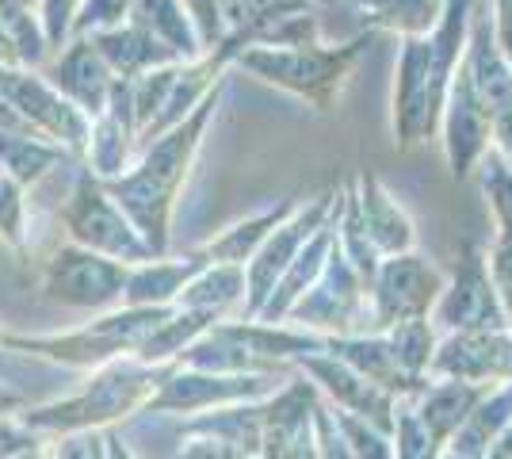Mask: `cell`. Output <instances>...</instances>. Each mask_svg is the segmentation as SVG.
Returning <instances> with one entry per match:
<instances>
[{
  "instance_id": "6da1fadb",
  "label": "cell",
  "mask_w": 512,
  "mask_h": 459,
  "mask_svg": "<svg viewBox=\"0 0 512 459\" xmlns=\"http://www.w3.org/2000/svg\"><path fill=\"white\" fill-rule=\"evenodd\" d=\"M226 88H230V77H222L188 119H180L172 131L153 138L150 146H142V157L130 165L127 173L104 180L107 196L123 207V215L146 238L153 257H169L172 215L180 207V192H184V184L192 176L203 134L211 127L214 111L222 108Z\"/></svg>"
},
{
  "instance_id": "7a4b0ae2",
  "label": "cell",
  "mask_w": 512,
  "mask_h": 459,
  "mask_svg": "<svg viewBox=\"0 0 512 459\" xmlns=\"http://www.w3.org/2000/svg\"><path fill=\"white\" fill-rule=\"evenodd\" d=\"M169 368H146L134 356L111 360L104 368L88 372V379L73 394L43 402V406H27L20 421L39 437H77V433L115 429L119 421L146 410V402L161 387Z\"/></svg>"
},
{
  "instance_id": "3957f363",
  "label": "cell",
  "mask_w": 512,
  "mask_h": 459,
  "mask_svg": "<svg viewBox=\"0 0 512 459\" xmlns=\"http://www.w3.org/2000/svg\"><path fill=\"white\" fill-rule=\"evenodd\" d=\"M180 306H115L96 314L88 326L65 329V333H8L0 349L27 352V356H43L50 364L77 368V372H96L111 360H127L142 349V341L157 326H165Z\"/></svg>"
},
{
  "instance_id": "277c9868",
  "label": "cell",
  "mask_w": 512,
  "mask_h": 459,
  "mask_svg": "<svg viewBox=\"0 0 512 459\" xmlns=\"http://www.w3.org/2000/svg\"><path fill=\"white\" fill-rule=\"evenodd\" d=\"M371 43V31L348 43H302V46H249L237 54V69H249L264 85H276L291 96L306 100L314 111H333L348 73L360 66L363 50Z\"/></svg>"
},
{
  "instance_id": "5b68a950",
  "label": "cell",
  "mask_w": 512,
  "mask_h": 459,
  "mask_svg": "<svg viewBox=\"0 0 512 459\" xmlns=\"http://www.w3.org/2000/svg\"><path fill=\"white\" fill-rule=\"evenodd\" d=\"M58 222L65 226V234L73 245H85L92 253H104L123 264H146L153 261V249L146 238L134 230V222L123 215V207L107 196L104 180L92 176L81 165L77 184L65 199V207L58 211Z\"/></svg>"
},
{
  "instance_id": "8992f818",
  "label": "cell",
  "mask_w": 512,
  "mask_h": 459,
  "mask_svg": "<svg viewBox=\"0 0 512 459\" xmlns=\"http://www.w3.org/2000/svg\"><path fill=\"white\" fill-rule=\"evenodd\" d=\"M0 96L16 111L23 131L62 146L73 161H85L92 119L77 104H69L58 88L43 77V69L0 66Z\"/></svg>"
},
{
  "instance_id": "52a82bcc",
  "label": "cell",
  "mask_w": 512,
  "mask_h": 459,
  "mask_svg": "<svg viewBox=\"0 0 512 459\" xmlns=\"http://www.w3.org/2000/svg\"><path fill=\"white\" fill-rule=\"evenodd\" d=\"M283 322L314 329V333H333V337L371 333V291L341 253V245H333L321 276L306 287V295L287 310Z\"/></svg>"
},
{
  "instance_id": "ba28073f",
  "label": "cell",
  "mask_w": 512,
  "mask_h": 459,
  "mask_svg": "<svg viewBox=\"0 0 512 459\" xmlns=\"http://www.w3.org/2000/svg\"><path fill=\"white\" fill-rule=\"evenodd\" d=\"M341 192L344 184L341 188H325L314 199H302L299 207H295V215L279 222L276 230L268 234V241L256 249V257L245 264V303H241V318H256L264 310V303L272 299L276 284L283 280V272L302 253V245L333 219V211L341 203Z\"/></svg>"
},
{
  "instance_id": "9c48e42d",
  "label": "cell",
  "mask_w": 512,
  "mask_h": 459,
  "mask_svg": "<svg viewBox=\"0 0 512 459\" xmlns=\"http://www.w3.org/2000/svg\"><path fill=\"white\" fill-rule=\"evenodd\" d=\"M127 280L130 264L65 241L62 249L43 264V299H50L54 306H69V310L104 314V310L123 306Z\"/></svg>"
},
{
  "instance_id": "30bf717a",
  "label": "cell",
  "mask_w": 512,
  "mask_h": 459,
  "mask_svg": "<svg viewBox=\"0 0 512 459\" xmlns=\"http://www.w3.org/2000/svg\"><path fill=\"white\" fill-rule=\"evenodd\" d=\"M436 333H467V329H512L505 306L497 299V287L486 261V245L478 238H463L459 257L448 276L444 295L432 306Z\"/></svg>"
},
{
  "instance_id": "8fae6325",
  "label": "cell",
  "mask_w": 512,
  "mask_h": 459,
  "mask_svg": "<svg viewBox=\"0 0 512 459\" xmlns=\"http://www.w3.org/2000/svg\"><path fill=\"white\" fill-rule=\"evenodd\" d=\"M291 375L276 372H199V368H180L172 364L169 375L161 379V387L153 391L142 414H203L218 406H234V402H256L276 394Z\"/></svg>"
},
{
  "instance_id": "7c38bea8",
  "label": "cell",
  "mask_w": 512,
  "mask_h": 459,
  "mask_svg": "<svg viewBox=\"0 0 512 459\" xmlns=\"http://www.w3.org/2000/svg\"><path fill=\"white\" fill-rule=\"evenodd\" d=\"M444 287H448V272L421 257L417 249L383 257L371 280V333H386L398 322L428 318Z\"/></svg>"
},
{
  "instance_id": "4fadbf2b",
  "label": "cell",
  "mask_w": 512,
  "mask_h": 459,
  "mask_svg": "<svg viewBox=\"0 0 512 459\" xmlns=\"http://www.w3.org/2000/svg\"><path fill=\"white\" fill-rule=\"evenodd\" d=\"M467 69L474 92L482 100V108L490 115L493 127V150L501 153L512 165V66L505 62V54L493 43V12L490 0L474 4L470 16V46H467Z\"/></svg>"
},
{
  "instance_id": "5bb4252c",
  "label": "cell",
  "mask_w": 512,
  "mask_h": 459,
  "mask_svg": "<svg viewBox=\"0 0 512 459\" xmlns=\"http://www.w3.org/2000/svg\"><path fill=\"white\" fill-rule=\"evenodd\" d=\"M432 379L501 387L512 375V329H467V333H440L432 364Z\"/></svg>"
},
{
  "instance_id": "9a60e30c",
  "label": "cell",
  "mask_w": 512,
  "mask_h": 459,
  "mask_svg": "<svg viewBox=\"0 0 512 459\" xmlns=\"http://www.w3.org/2000/svg\"><path fill=\"white\" fill-rule=\"evenodd\" d=\"M318 398V387L302 372H295L276 394L264 398L260 459H321L318 433H314Z\"/></svg>"
},
{
  "instance_id": "2e32d148",
  "label": "cell",
  "mask_w": 512,
  "mask_h": 459,
  "mask_svg": "<svg viewBox=\"0 0 512 459\" xmlns=\"http://www.w3.org/2000/svg\"><path fill=\"white\" fill-rule=\"evenodd\" d=\"M295 372L306 375L333 410L360 417V421L394 437V406H398V398L386 394L383 387H375L371 379H363L360 372H352L344 360L329 356V352H310V356L295 360Z\"/></svg>"
},
{
  "instance_id": "e0dca14e",
  "label": "cell",
  "mask_w": 512,
  "mask_h": 459,
  "mask_svg": "<svg viewBox=\"0 0 512 459\" xmlns=\"http://www.w3.org/2000/svg\"><path fill=\"white\" fill-rule=\"evenodd\" d=\"M440 142H444V157H448V169L455 180H467L478 169V161L493 150L490 115H486L478 92H474L467 62L451 77L448 104L440 115Z\"/></svg>"
},
{
  "instance_id": "ac0fdd59",
  "label": "cell",
  "mask_w": 512,
  "mask_h": 459,
  "mask_svg": "<svg viewBox=\"0 0 512 459\" xmlns=\"http://www.w3.org/2000/svg\"><path fill=\"white\" fill-rule=\"evenodd\" d=\"M134 150H138V123H134V88L130 81L115 77L111 100H107L104 115L92 119V138H88L85 165L92 176L111 180L123 176L134 165Z\"/></svg>"
},
{
  "instance_id": "d6986e66",
  "label": "cell",
  "mask_w": 512,
  "mask_h": 459,
  "mask_svg": "<svg viewBox=\"0 0 512 459\" xmlns=\"http://www.w3.org/2000/svg\"><path fill=\"white\" fill-rule=\"evenodd\" d=\"M43 77L62 92L69 104H77V108L85 111L88 119L104 115L107 100H111V88H115V73H111L104 54L92 46L88 35L69 39L58 50V58L43 66Z\"/></svg>"
},
{
  "instance_id": "ffe728a7",
  "label": "cell",
  "mask_w": 512,
  "mask_h": 459,
  "mask_svg": "<svg viewBox=\"0 0 512 459\" xmlns=\"http://www.w3.org/2000/svg\"><path fill=\"white\" fill-rule=\"evenodd\" d=\"M321 352L344 360L352 372H360L363 379H371L375 387H383L394 398H417L432 383V375H409L398 364V356L390 349L386 333H344V337L325 333V349Z\"/></svg>"
},
{
  "instance_id": "44dd1931",
  "label": "cell",
  "mask_w": 512,
  "mask_h": 459,
  "mask_svg": "<svg viewBox=\"0 0 512 459\" xmlns=\"http://www.w3.org/2000/svg\"><path fill=\"white\" fill-rule=\"evenodd\" d=\"M478 180H482V192L490 199L493 211V245L486 249V261H490V276L497 287V299L505 306L512 322V165L497 150H490L478 161Z\"/></svg>"
},
{
  "instance_id": "7402d4cb",
  "label": "cell",
  "mask_w": 512,
  "mask_h": 459,
  "mask_svg": "<svg viewBox=\"0 0 512 459\" xmlns=\"http://www.w3.org/2000/svg\"><path fill=\"white\" fill-rule=\"evenodd\" d=\"M352 188H356V203H360L363 230H367L371 245L379 249V257H398V253L417 249V226L379 176L363 169L352 176Z\"/></svg>"
},
{
  "instance_id": "603a6c76",
  "label": "cell",
  "mask_w": 512,
  "mask_h": 459,
  "mask_svg": "<svg viewBox=\"0 0 512 459\" xmlns=\"http://www.w3.org/2000/svg\"><path fill=\"white\" fill-rule=\"evenodd\" d=\"M88 39L104 54V62L111 66V73L123 77V81H138L142 73L176 66V62H188V58H180L165 39H157L153 31H146V27H138V23H130V20L119 23V27H107V31H92Z\"/></svg>"
},
{
  "instance_id": "cb8c5ba5",
  "label": "cell",
  "mask_w": 512,
  "mask_h": 459,
  "mask_svg": "<svg viewBox=\"0 0 512 459\" xmlns=\"http://www.w3.org/2000/svg\"><path fill=\"white\" fill-rule=\"evenodd\" d=\"M207 264L211 261L203 257V249H192L184 257H153L146 264H130L123 306H172Z\"/></svg>"
},
{
  "instance_id": "d4e9b609",
  "label": "cell",
  "mask_w": 512,
  "mask_h": 459,
  "mask_svg": "<svg viewBox=\"0 0 512 459\" xmlns=\"http://www.w3.org/2000/svg\"><path fill=\"white\" fill-rule=\"evenodd\" d=\"M337 207H341V203H337ZM333 245H337V211H333V219L325 222L314 238L302 245V253L291 261V268L283 272V280L276 284V291H272V299L264 303V310L256 314V322H268V326L283 322L287 310L299 303L302 295H306V287L321 276V268H325V261H329Z\"/></svg>"
},
{
  "instance_id": "484cf974",
  "label": "cell",
  "mask_w": 512,
  "mask_h": 459,
  "mask_svg": "<svg viewBox=\"0 0 512 459\" xmlns=\"http://www.w3.org/2000/svg\"><path fill=\"white\" fill-rule=\"evenodd\" d=\"M493 387H478V383H455V379H432L428 391H421L417 402V414L428 425V433L448 448V440L459 433V425L474 414V406L490 394Z\"/></svg>"
},
{
  "instance_id": "4316f807",
  "label": "cell",
  "mask_w": 512,
  "mask_h": 459,
  "mask_svg": "<svg viewBox=\"0 0 512 459\" xmlns=\"http://www.w3.org/2000/svg\"><path fill=\"white\" fill-rule=\"evenodd\" d=\"M299 203L302 199H283V203H276V207H264V211H256V215H249V219L234 222V226H230V230H222L218 238H211L207 245H199V249H203V257H207L211 264H237V268H245L279 222L295 215V207H299Z\"/></svg>"
},
{
  "instance_id": "83f0119b",
  "label": "cell",
  "mask_w": 512,
  "mask_h": 459,
  "mask_svg": "<svg viewBox=\"0 0 512 459\" xmlns=\"http://www.w3.org/2000/svg\"><path fill=\"white\" fill-rule=\"evenodd\" d=\"M218 322H226V314L199 310V306H180L165 326H157L142 341V349L134 352V360L146 364V368H169V364L180 360V352L188 349V345H195L203 333H211Z\"/></svg>"
},
{
  "instance_id": "f1b7e54d",
  "label": "cell",
  "mask_w": 512,
  "mask_h": 459,
  "mask_svg": "<svg viewBox=\"0 0 512 459\" xmlns=\"http://www.w3.org/2000/svg\"><path fill=\"white\" fill-rule=\"evenodd\" d=\"M360 8L367 31H390L398 39H425L444 16V0H348Z\"/></svg>"
},
{
  "instance_id": "f546056e",
  "label": "cell",
  "mask_w": 512,
  "mask_h": 459,
  "mask_svg": "<svg viewBox=\"0 0 512 459\" xmlns=\"http://www.w3.org/2000/svg\"><path fill=\"white\" fill-rule=\"evenodd\" d=\"M512 425V391L509 383H501V387H493L478 406H474V414L459 425V433L448 440V452L463 459H482L490 452V444L505 429Z\"/></svg>"
},
{
  "instance_id": "4dcf8cb0",
  "label": "cell",
  "mask_w": 512,
  "mask_h": 459,
  "mask_svg": "<svg viewBox=\"0 0 512 459\" xmlns=\"http://www.w3.org/2000/svg\"><path fill=\"white\" fill-rule=\"evenodd\" d=\"M65 161H73V157L62 146L46 142V138L23 131H0V173L12 176L20 188L39 184L50 169H58Z\"/></svg>"
},
{
  "instance_id": "1f68e13d",
  "label": "cell",
  "mask_w": 512,
  "mask_h": 459,
  "mask_svg": "<svg viewBox=\"0 0 512 459\" xmlns=\"http://www.w3.org/2000/svg\"><path fill=\"white\" fill-rule=\"evenodd\" d=\"M127 20L138 23V27H146V31H153L157 39H165V43H169L180 58H188V62L203 54L199 35H195V23H192V16H188V8H184V0H134Z\"/></svg>"
},
{
  "instance_id": "d6a6232c",
  "label": "cell",
  "mask_w": 512,
  "mask_h": 459,
  "mask_svg": "<svg viewBox=\"0 0 512 459\" xmlns=\"http://www.w3.org/2000/svg\"><path fill=\"white\" fill-rule=\"evenodd\" d=\"M241 303H245V268H237V264H207L192 284L180 291V299H176V306L218 310L226 318Z\"/></svg>"
},
{
  "instance_id": "836d02e7",
  "label": "cell",
  "mask_w": 512,
  "mask_h": 459,
  "mask_svg": "<svg viewBox=\"0 0 512 459\" xmlns=\"http://www.w3.org/2000/svg\"><path fill=\"white\" fill-rule=\"evenodd\" d=\"M386 341L409 375H428L440 333L432 326V318H413V322H398L394 329H386Z\"/></svg>"
},
{
  "instance_id": "e575fe53",
  "label": "cell",
  "mask_w": 512,
  "mask_h": 459,
  "mask_svg": "<svg viewBox=\"0 0 512 459\" xmlns=\"http://www.w3.org/2000/svg\"><path fill=\"white\" fill-rule=\"evenodd\" d=\"M444 444L428 433L413 398H398L394 406V456L398 459H440Z\"/></svg>"
},
{
  "instance_id": "d590c367",
  "label": "cell",
  "mask_w": 512,
  "mask_h": 459,
  "mask_svg": "<svg viewBox=\"0 0 512 459\" xmlns=\"http://www.w3.org/2000/svg\"><path fill=\"white\" fill-rule=\"evenodd\" d=\"M27 188L0 173V245L27 257Z\"/></svg>"
},
{
  "instance_id": "8d00e7d4",
  "label": "cell",
  "mask_w": 512,
  "mask_h": 459,
  "mask_svg": "<svg viewBox=\"0 0 512 459\" xmlns=\"http://www.w3.org/2000/svg\"><path fill=\"white\" fill-rule=\"evenodd\" d=\"M329 410H333V406H329ZM333 421H337V429H341V437H344V444H348L352 459H398L394 456V437H390V433L367 425L360 417L344 414V410H333Z\"/></svg>"
},
{
  "instance_id": "74e56055",
  "label": "cell",
  "mask_w": 512,
  "mask_h": 459,
  "mask_svg": "<svg viewBox=\"0 0 512 459\" xmlns=\"http://www.w3.org/2000/svg\"><path fill=\"white\" fill-rule=\"evenodd\" d=\"M130 4H134V0H81V12H77V20H73V39L127 23Z\"/></svg>"
},
{
  "instance_id": "f35d334b",
  "label": "cell",
  "mask_w": 512,
  "mask_h": 459,
  "mask_svg": "<svg viewBox=\"0 0 512 459\" xmlns=\"http://www.w3.org/2000/svg\"><path fill=\"white\" fill-rule=\"evenodd\" d=\"M180 440H184V448L172 459H256L241 444L226 437H214V433H184Z\"/></svg>"
},
{
  "instance_id": "ab89813d",
  "label": "cell",
  "mask_w": 512,
  "mask_h": 459,
  "mask_svg": "<svg viewBox=\"0 0 512 459\" xmlns=\"http://www.w3.org/2000/svg\"><path fill=\"white\" fill-rule=\"evenodd\" d=\"M39 448V433L16 417H0V459H20Z\"/></svg>"
},
{
  "instance_id": "60d3db41",
  "label": "cell",
  "mask_w": 512,
  "mask_h": 459,
  "mask_svg": "<svg viewBox=\"0 0 512 459\" xmlns=\"http://www.w3.org/2000/svg\"><path fill=\"white\" fill-rule=\"evenodd\" d=\"M493 12V43L512 66V0H490Z\"/></svg>"
},
{
  "instance_id": "b9f144b4",
  "label": "cell",
  "mask_w": 512,
  "mask_h": 459,
  "mask_svg": "<svg viewBox=\"0 0 512 459\" xmlns=\"http://www.w3.org/2000/svg\"><path fill=\"white\" fill-rule=\"evenodd\" d=\"M100 437H104V459H138L119 429H100Z\"/></svg>"
},
{
  "instance_id": "7bdbcfd3",
  "label": "cell",
  "mask_w": 512,
  "mask_h": 459,
  "mask_svg": "<svg viewBox=\"0 0 512 459\" xmlns=\"http://www.w3.org/2000/svg\"><path fill=\"white\" fill-rule=\"evenodd\" d=\"M31 402L23 398L16 387H8V383H0V417H16V414H23Z\"/></svg>"
},
{
  "instance_id": "ee69618b",
  "label": "cell",
  "mask_w": 512,
  "mask_h": 459,
  "mask_svg": "<svg viewBox=\"0 0 512 459\" xmlns=\"http://www.w3.org/2000/svg\"><path fill=\"white\" fill-rule=\"evenodd\" d=\"M0 66H20V50L12 43V35L4 31V23H0Z\"/></svg>"
},
{
  "instance_id": "f6af8a7d",
  "label": "cell",
  "mask_w": 512,
  "mask_h": 459,
  "mask_svg": "<svg viewBox=\"0 0 512 459\" xmlns=\"http://www.w3.org/2000/svg\"><path fill=\"white\" fill-rule=\"evenodd\" d=\"M482 459H512V425L505 429V433H501V437L493 440L490 452H486Z\"/></svg>"
},
{
  "instance_id": "bcb514c9",
  "label": "cell",
  "mask_w": 512,
  "mask_h": 459,
  "mask_svg": "<svg viewBox=\"0 0 512 459\" xmlns=\"http://www.w3.org/2000/svg\"><path fill=\"white\" fill-rule=\"evenodd\" d=\"M85 459H104V437H100V433H92V437H88Z\"/></svg>"
},
{
  "instance_id": "7dc6e473",
  "label": "cell",
  "mask_w": 512,
  "mask_h": 459,
  "mask_svg": "<svg viewBox=\"0 0 512 459\" xmlns=\"http://www.w3.org/2000/svg\"><path fill=\"white\" fill-rule=\"evenodd\" d=\"M440 459H463V456H455V452H448V448H444V452H440Z\"/></svg>"
},
{
  "instance_id": "c3c4849f",
  "label": "cell",
  "mask_w": 512,
  "mask_h": 459,
  "mask_svg": "<svg viewBox=\"0 0 512 459\" xmlns=\"http://www.w3.org/2000/svg\"><path fill=\"white\" fill-rule=\"evenodd\" d=\"M321 4H337V0H321Z\"/></svg>"
},
{
  "instance_id": "681fc988",
  "label": "cell",
  "mask_w": 512,
  "mask_h": 459,
  "mask_svg": "<svg viewBox=\"0 0 512 459\" xmlns=\"http://www.w3.org/2000/svg\"><path fill=\"white\" fill-rule=\"evenodd\" d=\"M509 391H512V375H509Z\"/></svg>"
},
{
  "instance_id": "f907efd6",
  "label": "cell",
  "mask_w": 512,
  "mask_h": 459,
  "mask_svg": "<svg viewBox=\"0 0 512 459\" xmlns=\"http://www.w3.org/2000/svg\"><path fill=\"white\" fill-rule=\"evenodd\" d=\"M0 341H4V329H0Z\"/></svg>"
}]
</instances>
